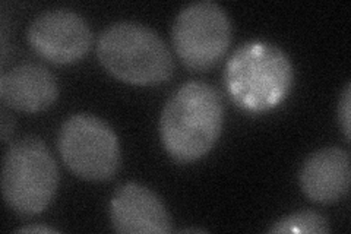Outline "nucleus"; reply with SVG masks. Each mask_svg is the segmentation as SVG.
Masks as SVG:
<instances>
[{"instance_id":"obj_15","label":"nucleus","mask_w":351,"mask_h":234,"mask_svg":"<svg viewBox=\"0 0 351 234\" xmlns=\"http://www.w3.org/2000/svg\"><path fill=\"white\" fill-rule=\"evenodd\" d=\"M183 231L184 233H205V230H202V229H186Z\"/></svg>"},{"instance_id":"obj_10","label":"nucleus","mask_w":351,"mask_h":234,"mask_svg":"<svg viewBox=\"0 0 351 234\" xmlns=\"http://www.w3.org/2000/svg\"><path fill=\"white\" fill-rule=\"evenodd\" d=\"M59 97L54 75L38 63H22L0 76V100L9 108L38 113Z\"/></svg>"},{"instance_id":"obj_9","label":"nucleus","mask_w":351,"mask_h":234,"mask_svg":"<svg viewBox=\"0 0 351 234\" xmlns=\"http://www.w3.org/2000/svg\"><path fill=\"white\" fill-rule=\"evenodd\" d=\"M299 182L303 194L317 204H335L343 199L351 182L350 155L346 150H317L303 163Z\"/></svg>"},{"instance_id":"obj_14","label":"nucleus","mask_w":351,"mask_h":234,"mask_svg":"<svg viewBox=\"0 0 351 234\" xmlns=\"http://www.w3.org/2000/svg\"><path fill=\"white\" fill-rule=\"evenodd\" d=\"M18 233H43V234H47V233H58V230H54L51 227L47 226H24L16 230Z\"/></svg>"},{"instance_id":"obj_1","label":"nucleus","mask_w":351,"mask_h":234,"mask_svg":"<svg viewBox=\"0 0 351 234\" xmlns=\"http://www.w3.org/2000/svg\"><path fill=\"white\" fill-rule=\"evenodd\" d=\"M224 106L215 86L191 81L167 100L160 117V138L170 157L192 163L213 150L223 130Z\"/></svg>"},{"instance_id":"obj_11","label":"nucleus","mask_w":351,"mask_h":234,"mask_svg":"<svg viewBox=\"0 0 351 234\" xmlns=\"http://www.w3.org/2000/svg\"><path fill=\"white\" fill-rule=\"evenodd\" d=\"M268 231L272 234H325L329 231V224L328 220L319 213L312 209H304L282 217L277 222H274V226Z\"/></svg>"},{"instance_id":"obj_13","label":"nucleus","mask_w":351,"mask_h":234,"mask_svg":"<svg viewBox=\"0 0 351 234\" xmlns=\"http://www.w3.org/2000/svg\"><path fill=\"white\" fill-rule=\"evenodd\" d=\"M0 132H2V139L3 141H8V138H9V135L10 133H12V130H14V121H12V119H10L9 116H8V113L5 110H2V119H0Z\"/></svg>"},{"instance_id":"obj_5","label":"nucleus","mask_w":351,"mask_h":234,"mask_svg":"<svg viewBox=\"0 0 351 234\" xmlns=\"http://www.w3.org/2000/svg\"><path fill=\"white\" fill-rule=\"evenodd\" d=\"M58 148L66 167L84 180L113 179L122 164L114 130L93 115H73L66 119L59 130Z\"/></svg>"},{"instance_id":"obj_4","label":"nucleus","mask_w":351,"mask_h":234,"mask_svg":"<svg viewBox=\"0 0 351 234\" xmlns=\"http://www.w3.org/2000/svg\"><path fill=\"white\" fill-rule=\"evenodd\" d=\"M58 186V164L43 139L29 135L10 145L2 165V195L14 213L22 217L41 214Z\"/></svg>"},{"instance_id":"obj_3","label":"nucleus","mask_w":351,"mask_h":234,"mask_svg":"<svg viewBox=\"0 0 351 234\" xmlns=\"http://www.w3.org/2000/svg\"><path fill=\"white\" fill-rule=\"evenodd\" d=\"M97 56L108 73L132 85H160L174 71L167 44L139 22L120 21L107 27L98 37Z\"/></svg>"},{"instance_id":"obj_2","label":"nucleus","mask_w":351,"mask_h":234,"mask_svg":"<svg viewBox=\"0 0 351 234\" xmlns=\"http://www.w3.org/2000/svg\"><path fill=\"white\" fill-rule=\"evenodd\" d=\"M293 81L289 56L267 41L243 44L226 65V90L249 113H263L277 107L289 95Z\"/></svg>"},{"instance_id":"obj_12","label":"nucleus","mask_w":351,"mask_h":234,"mask_svg":"<svg viewBox=\"0 0 351 234\" xmlns=\"http://www.w3.org/2000/svg\"><path fill=\"white\" fill-rule=\"evenodd\" d=\"M338 119H339V125H341V129L344 132V137L347 141H350V121H351V85L350 82L346 85L343 97L339 98V104H338Z\"/></svg>"},{"instance_id":"obj_8","label":"nucleus","mask_w":351,"mask_h":234,"mask_svg":"<svg viewBox=\"0 0 351 234\" xmlns=\"http://www.w3.org/2000/svg\"><path fill=\"white\" fill-rule=\"evenodd\" d=\"M113 229L122 234H167L171 221L160 198L147 186L125 183L110 202Z\"/></svg>"},{"instance_id":"obj_7","label":"nucleus","mask_w":351,"mask_h":234,"mask_svg":"<svg viewBox=\"0 0 351 234\" xmlns=\"http://www.w3.org/2000/svg\"><path fill=\"white\" fill-rule=\"evenodd\" d=\"M27 38L40 58L56 65L81 60L93 46L90 25L69 9H51L40 14L31 22Z\"/></svg>"},{"instance_id":"obj_6","label":"nucleus","mask_w":351,"mask_h":234,"mask_svg":"<svg viewBox=\"0 0 351 234\" xmlns=\"http://www.w3.org/2000/svg\"><path fill=\"white\" fill-rule=\"evenodd\" d=\"M171 37L186 68L204 72L223 59L232 41V24L218 3L193 2L176 16Z\"/></svg>"}]
</instances>
